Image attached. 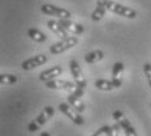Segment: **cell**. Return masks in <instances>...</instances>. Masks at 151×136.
<instances>
[{"mask_svg": "<svg viewBox=\"0 0 151 136\" xmlns=\"http://www.w3.org/2000/svg\"><path fill=\"white\" fill-rule=\"evenodd\" d=\"M69 68H70V73L74 79V83L78 85V87H82V88H86V79L83 77V73L81 71V67L78 64V62L76 59H72L70 63H69Z\"/></svg>", "mask_w": 151, "mask_h": 136, "instance_id": "9", "label": "cell"}, {"mask_svg": "<svg viewBox=\"0 0 151 136\" xmlns=\"http://www.w3.org/2000/svg\"><path fill=\"white\" fill-rule=\"evenodd\" d=\"M107 9H108L109 12H112V13L119 15V16L125 17V18H130V20H133V18L137 17V12L134 11L133 8H129V7H127V5H122V4H120V3L112 1V0L108 1Z\"/></svg>", "mask_w": 151, "mask_h": 136, "instance_id": "2", "label": "cell"}, {"mask_svg": "<svg viewBox=\"0 0 151 136\" xmlns=\"http://www.w3.org/2000/svg\"><path fill=\"white\" fill-rule=\"evenodd\" d=\"M103 58H104V54H103L102 50H95V51H91L85 55V62L89 63V64H93V63L100 62Z\"/></svg>", "mask_w": 151, "mask_h": 136, "instance_id": "17", "label": "cell"}, {"mask_svg": "<svg viewBox=\"0 0 151 136\" xmlns=\"http://www.w3.org/2000/svg\"><path fill=\"white\" fill-rule=\"evenodd\" d=\"M143 72H145V76H146L147 83H149V87L151 89V64L150 63H146L143 65Z\"/></svg>", "mask_w": 151, "mask_h": 136, "instance_id": "21", "label": "cell"}, {"mask_svg": "<svg viewBox=\"0 0 151 136\" xmlns=\"http://www.w3.org/2000/svg\"><path fill=\"white\" fill-rule=\"evenodd\" d=\"M47 62H48V58H47L46 55H43V54H39V55H35V56H33V58H29V59H26V60H24L22 64H21V68H22L24 71H31V69L46 64Z\"/></svg>", "mask_w": 151, "mask_h": 136, "instance_id": "8", "label": "cell"}, {"mask_svg": "<svg viewBox=\"0 0 151 136\" xmlns=\"http://www.w3.org/2000/svg\"><path fill=\"white\" fill-rule=\"evenodd\" d=\"M109 0H96V7L94 12L91 13V20L93 21H100L106 16L107 12V4Z\"/></svg>", "mask_w": 151, "mask_h": 136, "instance_id": "13", "label": "cell"}, {"mask_svg": "<svg viewBox=\"0 0 151 136\" xmlns=\"http://www.w3.org/2000/svg\"><path fill=\"white\" fill-rule=\"evenodd\" d=\"M17 83V76L11 73H1L0 75V84L1 85H13Z\"/></svg>", "mask_w": 151, "mask_h": 136, "instance_id": "19", "label": "cell"}, {"mask_svg": "<svg viewBox=\"0 0 151 136\" xmlns=\"http://www.w3.org/2000/svg\"><path fill=\"white\" fill-rule=\"evenodd\" d=\"M77 43H78L77 37L69 36L68 38H64V39H61V41H59V42L51 45V47H50V52H51L52 55H59V54L67 51V50L72 49V47H74Z\"/></svg>", "mask_w": 151, "mask_h": 136, "instance_id": "3", "label": "cell"}, {"mask_svg": "<svg viewBox=\"0 0 151 136\" xmlns=\"http://www.w3.org/2000/svg\"><path fill=\"white\" fill-rule=\"evenodd\" d=\"M47 26H48V29L52 31V33H55L56 34V37H59V38H61V39H64V38H68L69 37V34H68V31L63 28V25L59 23V21H56V20H50V21H47Z\"/></svg>", "mask_w": 151, "mask_h": 136, "instance_id": "14", "label": "cell"}, {"mask_svg": "<svg viewBox=\"0 0 151 136\" xmlns=\"http://www.w3.org/2000/svg\"><path fill=\"white\" fill-rule=\"evenodd\" d=\"M112 116L116 121V123L120 124L121 129H124L125 136H138L136 129H134V127H133V124H132V122L124 115V113H121L120 110H115L113 114H112Z\"/></svg>", "mask_w": 151, "mask_h": 136, "instance_id": "4", "label": "cell"}, {"mask_svg": "<svg viewBox=\"0 0 151 136\" xmlns=\"http://www.w3.org/2000/svg\"><path fill=\"white\" fill-rule=\"evenodd\" d=\"M59 110L64 114L67 118H69L72 122L74 123V124L77 126H82L83 124V118L82 115H81L80 111H77V110L74 109L73 106H70L68 102H63L59 105Z\"/></svg>", "mask_w": 151, "mask_h": 136, "instance_id": "5", "label": "cell"}, {"mask_svg": "<svg viewBox=\"0 0 151 136\" xmlns=\"http://www.w3.org/2000/svg\"><path fill=\"white\" fill-rule=\"evenodd\" d=\"M94 85L99 90H104V92H111L112 89H115V85H113L112 80H106V79H98L94 83Z\"/></svg>", "mask_w": 151, "mask_h": 136, "instance_id": "18", "label": "cell"}, {"mask_svg": "<svg viewBox=\"0 0 151 136\" xmlns=\"http://www.w3.org/2000/svg\"><path fill=\"white\" fill-rule=\"evenodd\" d=\"M120 124L119 123H115V124L112 126V128H111V131H109V134L107 135V136H119V134H120Z\"/></svg>", "mask_w": 151, "mask_h": 136, "instance_id": "22", "label": "cell"}, {"mask_svg": "<svg viewBox=\"0 0 151 136\" xmlns=\"http://www.w3.org/2000/svg\"><path fill=\"white\" fill-rule=\"evenodd\" d=\"M27 37L30 38V39H33L34 42L37 43H43L47 41V36L45 33H42L39 29H35V28H30L29 30H27Z\"/></svg>", "mask_w": 151, "mask_h": 136, "instance_id": "16", "label": "cell"}, {"mask_svg": "<svg viewBox=\"0 0 151 136\" xmlns=\"http://www.w3.org/2000/svg\"><path fill=\"white\" fill-rule=\"evenodd\" d=\"M67 102H68L70 106H73L74 109L77 110V111H80V113H83L85 109H86V106H85V103L82 102L81 97L76 96L74 93H70V94H69L68 98H67Z\"/></svg>", "mask_w": 151, "mask_h": 136, "instance_id": "15", "label": "cell"}, {"mask_svg": "<svg viewBox=\"0 0 151 136\" xmlns=\"http://www.w3.org/2000/svg\"><path fill=\"white\" fill-rule=\"evenodd\" d=\"M61 73H63L61 65H53V67L46 69V71H43L42 73L39 75V80L43 81V83H46V81L53 80V79H58Z\"/></svg>", "mask_w": 151, "mask_h": 136, "instance_id": "11", "label": "cell"}, {"mask_svg": "<svg viewBox=\"0 0 151 136\" xmlns=\"http://www.w3.org/2000/svg\"><path fill=\"white\" fill-rule=\"evenodd\" d=\"M150 107H151V103H150Z\"/></svg>", "mask_w": 151, "mask_h": 136, "instance_id": "24", "label": "cell"}, {"mask_svg": "<svg viewBox=\"0 0 151 136\" xmlns=\"http://www.w3.org/2000/svg\"><path fill=\"white\" fill-rule=\"evenodd\" d=\"M53 114H55V109H53L52 106H46L45 109H43V111L40 113L35 119H33V121L29 123V126H27L29 132L38 131L43 124H46V123L51 119V116L53 115Z\"/></svg>", "mask_w": 151, "mask_h": 136, "instance_id": "1", "label": "cell"}, {"mask_svg": "<svg viewBox=\"0 0 151 136\" xmlns=\"http://www.w3.org/2000/svg\"><path fill=\"white\" fill-rule=\"evenodd\" d=\"M59 23L63 25V28H64V29L67 30L68 33L76 34V36H80V34H82L83 30H85L82 25L77 24V23H73L70 18H61V20H59Z\"/></svg>", "mask_w": 151, "mask_h": 136, "instance_id": "10", "label": "cell"}, {"mask_svg": "<svg viewBox=\"0 0 151 136\" xmlns=\"http://www.w3.org/2000/svg\"><path fill=\"white\" fill-rule=\"evenodd\" d=\"M111 128H112V126L106 124V126H103V127H100L95 134H93V136H107L109 134V131H111Z\"/></svg>", "mask_w": 151, "mask_h": 136, "instance_id": "20", "label": "cell"}, {"mask_svg": "<svg viewBox=\"0 0 151 136\" xmlns=\"http://www.w3.org/2000/svg\"><path fill=\"white\" fill-rule=\"evenodd\" d=\"M46 87L48 89H58V90H70L73 92L78 87L76 83L67 80H60V79H53V80L46 81Z\"/></svg>", "mask_w": 151, "mask_h": 136, "instance_id": "7", "label": "cell"}, {"mask_svg": "<svg viewBox=\"0 0 151 136\" xmlns=\"http://www.w3.org/2000/svg\"><path fill=\"white\" fill-rule=\"evenodd\" d=\"M40 136H51V135H50V132H48V131H43L42 134H40Z\"/></svg>", "mask_w": 151, "mask_h": 136, "instance_id": "23", "label": "cell"}, {"mask_svg": "<svg viewBox=\"0 0 151 136\" xmlns=\"http://www.w3.org/2000/svg\"><path fill=\"white\" fill-rule=\"evenodd\" d=\"M122 75H124V64L121 62H116L112 68V83L115 85V88L121 87Z\"/></svg>", "mask_w": 151, "mask_h": 136, "instance_id": "12", "label": "cell"}, {"mask_svg": "<svg viewBox=\"0 0 151 136\" xmlns=\"http://www.w3.org/2000/svg\"><path fill=\"white\" fill-rule=\"evenodd\" d=\"M40 11L46 16H53V17L59 18V20H61V18H72V13L69 11L52 4H43L40 7Z\"/></svg>", "mask_w": 151, "mask_h": 136, "instance_id": "6", "label": "cell"}]
</instances>
